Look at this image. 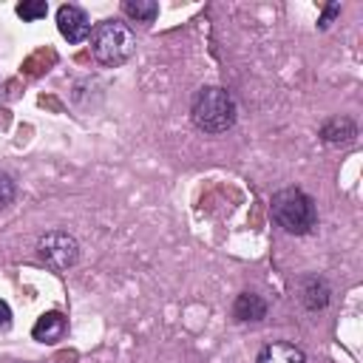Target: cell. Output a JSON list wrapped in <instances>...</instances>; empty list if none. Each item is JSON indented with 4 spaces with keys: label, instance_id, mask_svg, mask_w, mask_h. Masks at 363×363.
Here are the masks:
<instances>
[{
    "label": "cell",
    "instance_id": "6da1fadb",
    "mask_svg": "<svg viewBox=\"0 0 363 363\" xmlns=\"http://www.w3.org/2000/svg\"><path fill=\"white\" fill-rule=\"evenodd\" d=\"M235 116H238V108H235V99L227 88L221 85H204L193 94V102H190V119L193 125L201 130V133H224L235 125Z\"/></svg>",
    "mask_w": 363,
    "mask_h": 363
},
{
    "label": "cell",
    "instance_id": "7a4b0ae2",
    "mask_svg": "<svg viewBox=\"0 0 363 363\" xmlns=\"http://www.w3.org/2000/svg\"><path fill=\"white\" fill-rule=\"evenodd\" d=\"M272 218L289 235H306L318 224V207L301 187H284L272 196Z\"/></svg>",
    "mask_w": 363,
    "mask_h": 363
},
{
    "label": "cell",
    "instance_id": "3957f363",
    "mask_svg": "<svg viewBox=\"0 0 363 363\" xmlns=\"http://www.w3.org/2000/svg\"><path fill=\"white\" fill-rule=\"evenodd\" d=\"M136 48V37L128 23L122 20H102L91 28V54L96 62L116 68L130 60Z\"/></svg>",
    "mask_w": 363,
    "mask_h": 363
},
{
    "label": "cell",
    "instance_id": "277c9868",
    "mask_svg": "<svg viewBox=\"0 0 363 363\" xmlns=\"http://www.w3.org/2000/svg\"><path fill=\"white\" fill-rule=\"evenodd\" d=\"M37 252H40V261L54 269V272H62V269H71L77 261H79V244L71 233L65 230H54V233H45L37 244Z\"/></svg>",
    "mask_w": 363,
    "mask_h": 363
},
{
    "label": "cell",
    "instance_id": "5b68a950",
    "mask_svg": "<svg viewBox=\"0 0 363 363\" xmlns=\"http://www.w3.org/2000/svg\"><path fill=\"white\" fill-rule=\"evenodd\" d=\"M57 28L60 34L68 40V43H82L85 37H91V20L85 14V9L74 6V3H65L57 9Z\"/></svg>",
    "mask_w": 363,
    "mask_h": 363
},
{
    "label": "cell",
    "instance_id": "8992f818",
    "mask_svg": "<svg viewBox=\"0 0 363 363\" xmlns=\"http://www.w3.org/2000/svg\"><path fill=\"white\" fill-rule=\"evenodd\" d=\"M329 295H332V289H329V284H326L323 278H318V275H306V278L301 281V301H303V306H306L309 312L326 309Z\"/></svg>",
    "mask_w": 363,
    "mask_h": 363
},
{
    "label": "cell",
    "instance_id": "52a82bcc",
    "mask_svg": "<svg viewBox=\"0 0 363 363\" xmlns=\"http://www.w3.org/2000/svg\"><path fill=\"white\" fill-rule=\"evenodd\" d=\"M320 139L326 145H352L357 139V125L349 119V116H337V119H329L323 128H320Z\"/></svg>",
    "mask_w": 363,
    "mask_h": 363
},
{
    "label": "cell",
    "instance_id": "ba28073f",
    "mask_svg": "<svg viewBox=\"0 0 363 363\" xmlns=\"http://www.w3.org/2000/svg\"><path fill=\"white\" fill-rule=\"evenodd\" d=\"M65 329H68V323L60 312H45V315L37 318V323L31 329V337L40 340V343H57L65 335Z\"/></svg>",
    "mask_w": 363,
    "mask_h": 363
},
{
    "label": "cell",
    "instance_id": "9c48e42d",
    "mask_svg": "<svg viewBox=\"0 0 363 363\" xmlns=\"http://www.w3.org/2000/svg\"><path fill=\"white\" fill-rule=\"evenodd\" d=\"M258 363H306V357L295 343L272 340L258 352Z\"/></svg>",
    "mask_w": 363,
    "mask_h": 363
},
{
    "label": "cell",
    "instance_id": "30bf717a",
    "mask_svg": "<svg viewBox=\"0 0 363 363\" xmlns=\"http://www.w3.org/2000/svg\"><path fill=\"white\" fill-rule=\"evenodd\" d=\"M233 318L241 320V323H247V320H261V318H267V303H264L261 295H255V292H241V295L235 298V303H233Z\"/></svg>",
    "mask_w": 363,
    "mask_h": 363
},
{
    "label": "cell",
    "instance_id": "8fae6325",
    "mask_svg": "<svg viewBox=\"0 0 363 363\" xmlns=\"http://www.w3.org/2000/svg\"><path fill=\"white\" fill-rule=\"evenodd\" d=\"M122 11L136 20V23H153V17L159 14V6L153 0H125L122 3Z\"/></svg>",
    "mask_w": 363,
    "mask_h": 363
},
{
    "label": "cell",
    "instance_id": "7c38bea8",
    "mask_svg": "<svg viewBox=\"0 0 363 363\" xmlns=\"http://www.w3.org/2000/svg\"><path fill=\"white\" fill-rule=\"evenodd\" d=\"M17 14L23 20L34 23V20H40V17L48 14V3L45 0H23V3H17Z\"/></svg>",
    "mask_w": 363,
    "mask_h": 363
},
{
    "label": "cell",
    "instance_id": "4fadbf2b",
    "mask_svg": "<svg viewBox=\"0 0 363 363\" xmlns=\"http://www.w3.org/2000/svg\"><path fill=\"white\" fill-rule=\"evenodd\" d=\"M17 196V187H14V179L9 173H0V210L9 207Z\"/></svg>",
    "mask_w": 363,
    "mask_h": 363
},
{
    "label": "cell",
    "instance_id": "5bb4252c",
    "mask_svg": "<svg viewBox=\"0 0 363 363\" xmlns=\"http://www.w3.org/2000/svg\"><path fill=\"white\" fill-rule=\"evenodd\" d=\"M335 14H340V6H337V3H329V6H326V11H323V17L318 20V26H320V28H326V26L332 23V17H335Z\"/></svg>",
    "mask_w": 363,
    "mask_h": 363
},
{
    "label": "cell",
    "instance_id": "9a60e30c",
    "mask_svg": "<svg viewBox=\"0 0 363 363\" xmlns=\"http://www.w3.org/2000/svg\"><path fill=\"white\" fill-rule=\"evenodd\" d=\"M11 326V306L6 301H0V332H6Z\"/></svg>",
    "mask_w": 363,
    "mask_h": 363
}]
</instances>
